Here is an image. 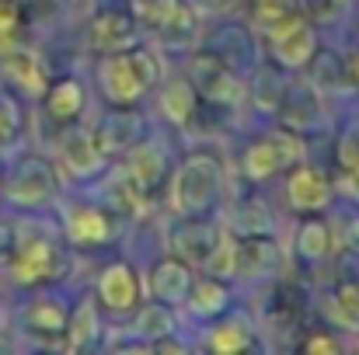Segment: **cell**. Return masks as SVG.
Returning <instances> with one entry per match:
<instances>
[{"label":"cell","mask_w":359,"mask_h":355,"mask_svg":"<svg viewBox=\"0 0 359 355\" xmlns=\"http://www.w3.org/2000/svg\"><path fill=\"white\" fill-rule=\"evenodd\" d=\"M14 139H18V109L0 98V153L11 150Z\"/></svg>","instance_id":"37"},{"label":"cell","mask_w":359,"mask_h":355,"mask_svg":"<svg viewBox=\"0 0 359 355\" xmlns=\"http://www.w3.org/2000/svg\"><path fill=\"white\" fill-rule=\"evenodd\" d=\"M339 167H342V181L353 188V195H359V132L342 139V146H339Z\"/></svg>","instance_id":"36"},{"label":"cell","mask_w":359,"mask_h":355,"mask_svg":"<svg viewBox=\"0 0 359 355\" xmlns=\"http://www.w3.org/2000/svg\"><path fill=\"white\" fill-rule=\"evenodd\" d=\"M116 230H119L116 213H105L95 206H74L67 213V237L81 247H102L116 237Z\"/></svg>","instance_id":"12"},{"label":"cell","mask_w":359,"mask_h":355,"mask_svg":"<svg viewBox=\"0 0 359 355\" xmlns=\"http://www.w3.org/2000/svg\"><path fill=\"white\" fill-rule=\"evenodd\" d=\"M88 42L98 53H122L140 42V21L126 11H98L88 21Z\"/></svg>","instance_id":"8"},{"label":"cell","mask_w":359,"mask_h":355,"mask_svg":"<svg viewBox=\"0 0 359 355\" xmlns=\"http://www.w3.org/2000/svg\"><path fill=\"white\" fill-rule=\"evenodd\" d=\"M304 352H339V342H335L332 335L318 331V335L304 338Z\"/></svg>","instance_id":"38"},{"label":"cell","mask_w":359,"mask_h":355,"mask_svg":"<svg viewBox=\"0 0 359 355\" xmlns=\"http://www.w3.org/2000/svg\"><path fill=\"white\" fill-rule=\"evenodd\" d=\"M234 230L241 237L251 234H269L272 230V216H269V206L262 199H244L238 209H234Z\"/></svg>","instance_id":"33"},{"label":"cell","mask_w":359,"mask_h":355,"mask_svg":"<svg viewBox=\"0 0 359 355\" xmlns=\"http://www.w3.org/2000/svg\"><path fill=\"white\" fill-rule=\"evenodd\" d=\"M290 14H300L297 0H251V18L262 28H272L276 21H283Z\"/></svg>","instance_id":"35"},{"label":"cell","mask_w":359,"mask_h":355,"mask_svg":"<svg viewBox=\"0 0 359 355\" xmlns=\"http://www.w3.org/2000/svg\"><path fill=\"white\" fill-rule=\"evenodd\" d=\"M328 314H332L342 328L359 331V282L356 279H346V282H339V286L332 289V296H328Z\"/></svg>","instance_id":"26"},{"label":"cell","mask_w":359,"mask_h":355,"mask_svg":"<svg viewBox=\"0 0 359 355\" xmlns=\"http://www.w3.org/2000/svg\"><path fill=\"white\" fill-rule=\"evenodd\" d=\"M140 129H143V116L136 112V105H112V112H105L91 132L102 153H122L140 139Z\"/></svg>","instance_id":"10"},{"label":"cell","mask_w":359,"mask_h":355,"mask_svg":"<svg viewBox=\"0 0 359 355\" xmlns=\"http://www.w3.org/2000/svg\"><path fill=\"white\" fill-rule=\"evenodd\" d=\"M196 4V11H206V14H224V11H231L238 0H192Z\"/></svg>","instance_id":"39"},{"label":"cell","mask_w":359,"mask_h":355,"mask_svg":"<svg viewBox=\"0 0 359 355\" xmlns=\"http://www.w3.org/2000/svg\"><path fill=\"white\" fill-rule=\"evenodd\" d=\"M300 153H304V143H300V136H297V129H272L269 136H262V139H255L248 150H244V174L251 178V181H269L272 174H279L283 167H290V164H297L300 160Z\"/></svg>","instance_id":"4"},{"label":"cell","mask_w":359,"mask_h":355,"mask_svg":"<svg viewBox=\"0 0 359 355\" xmlns=\"http://www.w3.org/2000/svg\"><path fill=\"white\" fill-rule=\"evenodd\" d=\"M28 18L21 11V0H0V53H11L25 46Z\"/></svg>","instance_id":"28"},{"label":"cell","mask_w":359,"mask_h":355,"mask_svg":"<svg viewBox=\"0 0 359 355\" xmlns=\"http://www.w3.org/2000/svg\"><path fill=\"white\" fill-rule=\"evenodd\" d=\"M199 91L192 88V81H171L161 91V112L171 118L175 125H192L199 116Z\"/></svg>","instance_id":"21"},{"label":"cell","mask_w":359,"mask_h":355,"mask_svg":"<svg viewBox=\"0 0 359 355\" xmlns=\"http://www.w3.org/2000/svg\"><path fill=\"white\" fill-rule=\"evenodd\" d=\"M297 251L304 258H311V261L328 258V251H332V230H328V223L318 220V216H307L300 223V230H297Z\"/></svg>","instance_id":"27"},{"label":"cell","mask_w":359,"mask_h":355,"mask_svg":"<svg viewBox=\"0 0 359 355\" xmlns=\"http://www.w3.org/2000/svg\"><path fill=\"white\" fill-rule=\"evenodd\" d=\"M56 153H60V164H63L67 171L81 174V178L98 174V171L105 167V153H102V146L95 143V132H88V129H81V125H74V122L60 132Z\"/></svg>","instance_id":"9"},{"label":"cell","mask_w":359,"mask_h":355,"mask_svg":"<svg viewBox=\"0 0 359 355\" xmlns=\"http://www.w3.org/2000/svg\"><path fill=\"white\" fill-rule=\"evenodd\" d=\"M220 178H224V167H220V157L213 153H189L171 185H168V195H171V209L178 216H199L213 206L217 192H220Z\"/></svg>","instance_id":"2"},{"label":"cell","mask_w":359,"mask_h":355,"mask_svg":"<svg viewBox=\"0 0 359 355\" xmlns=\"http://www.w3.org/2000/svg\"><path fill=\"white\" fill-rule=\"evenodd\" d=\"M189 307H192V314H199V317H217V314H224V307H227V286L217 279V275H210V279H192V286H189Z\"/></svg>","instance_id":"24"},{"label":"cell","mask_w":359,"mask_h":355,"mask_svg":"<svg viewBox=\"0 0 359 355\" xmlns=\"http://www.w3.org/2000/svg\"><path fill=\"white\" fill-rule=\"evenodd\" d=\"M251 345H255V335H251V328H248L244 321H224V324H217L213 335H210V349H213V352H224V355L244 352V349H251Z\"/></svg>","instance_id":"30"},{"label":"cell","mask_w":359,"mask_h":355,"mask_svg":"<svg viewBox=\"0 0 359 355\" xmlns=\"http://www.w3.org/2000/svg\"><path fill=\"white\" fill-rule=\"evenodd\" d=\"M109 202H112V213H116V216H143L154 199H150L126 171H119V178L109 185Z\"/></svg>","instance_id":"25"},{"label":"cell","mask_w":359,"mask_h":355,"mask_svg":"<svg viewBox=\"0 0 359 355\" xmlns=\"http://www.w3.org/2000/svg\"><path fill=\"white\" fill-rule=\"evenodd\" d=\"M192 74V88L199 91V98L213 102V105H238L241 102V81L234 67L227 60H220L217 53H196L189 63Z\"/></svg>","instance_id":"5"},{"label":"cell","mask_w":359,"mask_h":355,"mask_svg":"<svg viewBox=\"0 0 359 355\" xmlns=\"http://www.w3.org/2000/svg\"><path fill=\"white\" fill-rule=\"evenodd\" d=\"M157 32H161V39H164L168 46H175V49L196 46V39H199V11H196V4H192V0H178L175 11L157 25Z\"/></svg>","instance_id":"20"},{"label":"cell","mask_w":359,"mask_h":355,"mask_svg":"<svg viewBox=\"0 0 359 355\" xmlns=\"http://www.w3.org/2000/svg\"><path fill=\"white\" fill-rule=\"evenodd\" d=\"M297 317H300L297 289H293V286H279V289L272 293V303H269V321L279 324V328H286V324H293Z\"/></svg>","instance_id":"34"},{"label":"cell","mask_w":359,"mask_h":355,"mask_svg":"<svg viewBox=\"0 0 359 355\" xmlns=\"http://www.w3.org/2000/svg\"><path fill=\"white\" fill-rule=\"evenodd\" d=\"M171 244H175L178 258L206 265V258H210L213 247L220 244V230H217L210 220H203V216H185V220L171 230Z\"/></svg>","instance_id":"15"},{"label":"cell","mask_w":359,"mask_h":355,"mask_svg":"<svg viewBox=\"0 0 359 355\" xmlns=\"http://www.w3.org/2000/svg\"><path fill=\"white\" fill-rule=\"evenodd\" d=\"M286 195H290V206H293L297 213H321V209L328 206V199H332V185H328V178H325L318 167L300 164V167H293V174H290Z\"/></svg>","instance_id":"14"},{"label":"cell","mask_w":359,"mask_h":355,"mask_svg":"<svg viewBox=\"0 0 359 355\" xmlns=\"http://www.w3.org/2000/svg\"><path fill=\"white\" fill-rule=\"evenodd\" d=\"M161 77V63L150 49H122V53H105L98 63V84L109 105H136L143 95L154 91Z\"/></svg>","instance_id":"1"},{"label":"cell","mask_w":359,"mask_h":355,"mask_svg":"<svg viewBox=\"0 0 359 355\" xmlns=\"http://www.w3.org/2000/svg\"><path fill=\"white\" fill-rule=\"evenodd\" d=\"M42 102H46V116L60 125H70L77 122L84 105H88V95L81 88V81L74 77H63V81H49V88L42 91Z\"/></svg>","instance_id":"19"},{"label":"cell","mask_w":359,"mask_h":355,"mask_svg":"<svg viewBox=\"0 0 359 355\" xmlns=\"http://www.w3.org/2000/svg\"><path fill=\"white\" fill-rule=\"evenodd\" d=\"M269 32V46H272V56L279 67H304L311 63V56L318 53V42H314V28L304 14H290L283 21H276Z\"/></svg>","instance_id":"6"},{"label":"cell","mask_w":359,"mask_h":355,"mask_svg":"<svg viewBox=\"0 0 359 355\" xmlns=\"http://www.w3.org/2000/svg\"><path fill=\"white\" fill-rule=\"evenodd\" d=\"M67 310H63V303H56V300H32L25 310H21V321H25V328L32 331V335H39V338H56V335H63L67 331Z\"/></svg>","instance_id":"22"},{"label":"cell","mask_w":359,"mask_h":355,"mask_svg":"<svg viewBox=\"0 0 359 355\" xmlns=\"http://www.w3.org/2000/svg\"><path fill=\"white\" fill-rule=\"evenodd\" d=\"M283 74H276V67H262L255 84H251V102L262 109V112H276L279 102H283Z\"/></svg>","instance_id":"32"},{"label":"cell","mask_w":359,"mask_h":355,"mask_svg":"<svg viewBox=\"0 0 359 355\" xmlns=\"http://www.w3.org/2000/svg\"><path fill=\"white\" fill-rule=\"evenodd\" d=\"M98 300L112 314H126V310L140 307V275H136V268L126 265V261H112L98 279Z\"/></svg>","instance_id":"11"},{"label":"cell","mask_w":359,"mask_h":355,"mask_svg":"<svg viewBox=\"0 0 359 355\" xmlns=\"http://www.w3.org/2000/svg\"><path fill=\"white\" fill-rule=\"evenodd\" d=\"M14 227H11V223H0V254H7V251H11V247H14Z\"/></svg>","instance_id":"40"},{"label":"cell","mask_w":359,"mask_h":355,"mask_svg":"<svg viewBox=\"0 0 359 355\" xmlns=\"http://www.w3.org/2000/svg\"><path fill=\"white\" fill-rule=\"evenodd\" d=\"M346 247L359 251V220H349V223H346Z\"/></svg>","instance_id":"41"},{"label":"cell","mask_w":359,"mask_h":355,"mask_svg":"<svg viewBox=\"0 0 359 355\" xmlns=\"http://www.w3.org/2000/svg\"><path fill=\"white\" fill-rule=\"evenodd\" d=\"M7 254H11V275L21 286H46V282L60 279L63 265H67L60 240L46 234L14 237V247Z\"/></svg>","instance_id":"3"},{"label":"cell","mask_w":359,"mask_h":355,"mask_svg":"<svg viewBox=\"0 0 359 355\" xmlns=\"http://www.w3.org/2000/svg\"><path fill=\"white\" fill-rule=\"evenodd\" d=\"M279 112L290 129H307L311 122H318V98L307 84H293L290 91H283Z\"/></svg>","instance_id":"23"},{"label":"cell","mask_w":359,"mask_h":355,"mask_svg":"<svg viewBox=\"0 0 359 355\" xmlns=\"http://www.w3.org/2000/svg\"><path fill=\"white\" fill-rule=\"evenodd\" d=\"M279 265V247L265 234H251L234 240V272L241 279H258Z\"/></svg>","instance_id":"17"},{"label":"cell","mask_w":359,"mask_h":355,"mask_svg":"<svg viewBox=\"0 0 359 355\" xmlns=\"http://www.w3.org/2000/svg\"><path fill=\"white\" fill-rule=\"evenodd\" d=\"M0 67H4V74L11 77V84L21 88V91L32 95V98H42V91L49 88L46 67H42V60H39L28 46H18V49H11V53H0Z\"/></svg>","instance_id":"16"},{"label":"cell","mask_w":359,"mask_h":355,"mask_svg":"<svg viewBox=\"0 0 359 355\" xmlns=\"http://www.w3.org/2000/svg\"><path fill=\"white\" fill-rule=\"evenodd\" d=\"M346 70H349V81H353V84H359V49L349 56V60H346Z\"/></svg>","instance_id":"42"},{"label":"cell","mask_w":359,"mask_h":355,"mask_svg":"<svg viewBox=\"0 0 359 355\" xmlns=\"http://www.w3.org/2000/svg\"><path fill=\"white\" fill-rule=\"evenodd\" d=\"M7 195L18 206H42L56 195V167L46 157H25L7 181Z\"/></svg>","instance_id":"7"},{"label":"cell","mask_w":359,"mask_h":355,"mask_svg":"<svg viewBox=\"0 0 359 355\" xmlns=\"http://www.w3.org/2000/svg\"><path fill=\"white\" fill-rule=\"evenodd\" d=\"M147 286H150L154 300H161L168 307L171 303H182L189 296V286H192V268H189L185 258H164V261L154 265Z\"/></svg>","instance_id":"18"},{"label":"cell","mask_w":359,"mask_h":355,"mask_svg":"<svg viewBox=\"0 0 359 355\" xmlns=\"http://www.w3.org/2000/svg\"><path fill=\"white\" fill-rule=\"evenodd\" d=\"M150 199L164 188V178H168V157L157 143H133L129 146V160L122 167Z\"/></svg>","instance_id":"13"},{"label":"cell","mask_w":359,"mask_h":355,"mask_svg":"<svg viewBox=\"0 0 359 355\" xmlns=\"http://www.w3.org/2000/svg\"><path fill=\"white\" fill-rule=\"evenodd\" d=\"M171 331H175V317H171V307L168 303L154 300V303L140 307V314H136V335L157 342V338H164Z\"/></svg>","instance_id":"29"},{"label":"cell","mask_w":359,"mask_h":355,"mask_svg":"<svg viewBox=\"0 0 359 355\" xmlns=\"http://www.w3.org/2000/svg\"><path fill=\"white\" fill-rule=\"evenodd\" d=\"M67 349H84V345H91L95 342V335H98V314H95V307L91 303H81L70 317H67Z\"/></svg>","instance_id":"31"}]
</instances>
